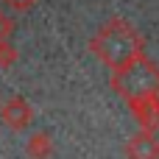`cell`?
Instances as JSON below:
<instances>
[{
    "mask_svg": "<svg viewBox=\"0 0 159 159\" xmlns=\"http://www.w3.org/2000/svg\"><path fill=\"white\" fill-rule=\"evenodd\" d=\"M112 87L129 103H140L145 98H154V95H159V67L143 53L134 61H129L126 67L115 70Z\"/></svg>",
    "mask_w": 159,
    "mask_h": 159,
    "instance_id": "7a4b0ae2",
    "label": "cell"
},
{
    "mask_svg": "<svg viewBox=\"0 0 159 159\" xmlns=\"http://www.w3.org/2000/svg\"><path fill=\"white\" fill-rule=\"evenodd\" d=\"M6 6H11L14 11H28V8H34L39 0H3Z\"/></svg>",
    "mask_w": 159,
    "mask_h": 159,
    "instance_id": "9c48e42d",
    "label": "cell"
},
{
    "mask_svg": "<svg viewBox=\"0 0 159 159\" xmlns=\"http://www.w3.org/2000/svg\"><path fill=\"white\" fill-rule=\"evenodd\" d=\"M11 31H14V22H11V17L0 11V42H6V39L11 36Z\"/></svg>",
    "mask_w": 159,
    "mask_h": 159,
    "instance_id": "ba28073f",
    "label": "cell"
},
{
    "mask_svg": "<svg viewBox=\"0 0 159 159\" xmlns=\"http://www.w3.org/2000/svg\"><path fill=\"white\" fill-rule=\"evenodd\" d=\"M0 115H3V120L11 129H25L31 123V117H34V112H31V106H28L25 98H8L6 106L0 109Z\"/></svg>",
    "mask_w": 159,
    "mask_h": 159,
    "instance_id": "277c9868",
    "label": "cell"
},
{
    "mask_svg": "<svg viewBox=\"0 0 159 159\" xmlns=\"http://www.w3.org/2000/svg\"><path fill=\"white\" fill-rule=\"evenodd\" d=\"M14 59H17L14 48H11L8 42H0V67H11V64H14Z\"/></svg>",
    "mask_w": 159,
    "mask_h": 159,
    "instance_id": "52a82bcc",
    "label": "cell"
},
{
    "mask_svg": "<svg viewBox=\"0 0 159 159\" xmlns=\"http://www.w3.org/2000/svg\"><path fill=\"white\" fill-rule=\"evenodd\" d=\"M28 151H31L34 159H45L48 151H50V137L48 134H34L31 143H28Z\"/></svg>",
    "mask_w": 159,
    "mask_h": 159,
    "instance_id": "8992f818",
    "label": "cell"
},
{
    "mask_svg": "<svg viewBox=\"0 0 159 159\" xmlns=\"http://www.w3.org/2000/svg\"><path fill=\"white\" fill-rule=\"evenodd\" d=\"M92 50L95 56L115 70L126 67L129 61H134L137 56H143V36L134 31V25H129L123 17L109 20L92 39Z\"/></svg>",
    "mask_w": 159,
    "mask_h": 159,
    "instance_id": "6da1fadb",
    "label": "cell"
},
{
    "mask_svg": "<svg viewBox=\"0 0 159 159\" xmlns=\"http://www.w3.org/2000/svg\"><path fill=\"white\" fill-rule=\"evenodd\" d=\"M126 157L129 159H159V140L154 129H143L140 134H134L126 145Z\"/></svg>",
    "mask_w": 159,
    "mask_h": 159,
    "instance_id": "3957f363",
    "label": "cell"
},
{
    "mask_svg": "<svg viewBox=\"0 0 159 159\" xmlns=\"http://www.w3.org/2000/svg\"><path fill=\"white\" fill-rule=\"evenodd\" d=\"M131 106H134V115L140 117L143 129H157V123H159V95L145 98L140 103H131Z\"/></svg>",
    "mask_w": 159,
    "mask_h": 159,
    "instance_id": "5b68a950",
    "label": "cell"
}]
</instances>
